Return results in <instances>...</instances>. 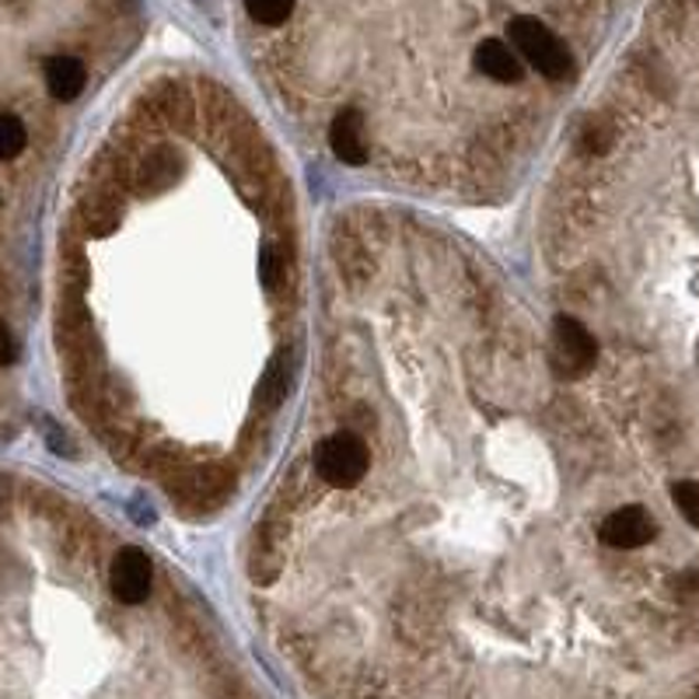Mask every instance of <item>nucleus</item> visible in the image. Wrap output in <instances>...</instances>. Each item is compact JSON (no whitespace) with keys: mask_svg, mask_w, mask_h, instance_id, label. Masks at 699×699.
<instances>
[{"mask_svg":"<svg viewBox=\"0 0 699 699\" xmlns=\"http://www.w3.org/2000/svg\"><path fill=\"white\" fill-rule=\"evenodd\" d=\"M671 497H675V508H679V514L692 524V529H699V483H692V479H686V483H675Z\"/></svg>","mask_w":699,"mask_h":699,"instance_id":"f8f14e48","label":"nucleus"},{"mask_svg":"<svg viewBox=\"0 0 699 699\" xmlns=\"http://www.w3.org/2000/svg\"><path fill=\"white\" fill-rule=\"evenodd\" d=\"M595 357H598V346H595L592 330L581 325L577 319H560L553 330V354H550L556 378H566V382L584 378L587 371L595 367Z\"/></svg>","mask_w":699,"mask_h":699,"instance_id":"7ed1b4c3","label":"nucleus"},{"mask_svg":"<svg viewBox=\"0 0 699 699\" xmlns=\"http://www.w3.org/2000/svg\"><path fill=\"white\" fill-rule=\"evenodd\" d=\"M18 361V340H14V333L8 330L4 322H0V364H14Z\"/></svg>","mask_w":699,"mask_h":699,"instance_id":"ddd939ff","label":"nucleus"},{"mask_svg":"<svg viewBox=\"0 0 699 699\" xmlns=\"http://www.w3.org/2000/svg\"><path fill=\"white\" fill-rule=\"evenodd\" d=\"M108 584H113V595L123 605H140L150 595V560L144 550L129 545L119 550L113 560V571H108Z\"/></svg>","mask_w":699,"mask_h":699,"instance_id":"39448f33","label":"nucleus"},{"mask_svg":"<svg viewBox=\"0 0 699 699\" xmlns=\"http://www.w3.org/2000/svg\"><path fill=\"white\" fill-rule=\"evenodd\" d=\"M508 42L514 46V53L535 67L542 77L550 81H566L574 74V60L571 50H566V42L545 25V21L532 18V14H518L508 21Z\"/></svg>","mask_w":699,"mask_h":699,"instance_id":"f257e3e1","label":"nucleus"},{"mask_svg":"<svg viewBox=\"0 0 699 699\" xmlns=\"http://www.w3.org/2000/svg\"><path fill=\"white\" fill-rule=\"evenodd\" d=\"M330 147L343 165H364L367 158V123L361 108H343L330 126Z\"/></svg>","mask_w":699,"mask_h":699,"instance_id":"0eeeda50","label":"nucleus"},{"mask_svg":"<svg viewBox=\"0 0 699 699\" xmlns=\"http://www.w3.org/2000/svg\"><path fill=\"white\" fill-rule=\"evenodd\" d=\"M283 277H288V255H283L280 246L267 242L259 249V283H262V291H280Z\"/></svg>","mask_w":699,"mask_h":699,"instance_id":"1a4fd4ad","label":"nucleus"},{"mask_svg":"<svg viewBox=\"0 0 699 699\" xmlns=\"http://www.w3.org/2000/svg\"><path fill=\"white\" fill-rule=\"evenodd\" d=\"M25 144H29L25 123H21L18 116H11V113H0V161L18 158L21 150H25Z\"/></svg>","mask_w":699,"mask_h":699,"instance_id":"9d476101","label":"nucleus"},{"mask_svg":"<svg viewBox=\"0 0 699 699\" xmlns=\"http://www.w3.org/2000/svg\"><path fill=\"white\" fill-rule=\"evenodd\" d=\"M654 535H658V524H654V518L640 504H626L619 511H612L598 529V539L608 550H644Z\"/></svg>","mask_w":699,"mask_h":699,"instance_id":"20e7f679","label":"nucleus"},{"mask_svg":"<svg viewBox=\"0 0 699 699\" xmlns=\"http://www.w3.org/2000/svg\"><path fill=\"white\" fill-rule=\"evenodd\" d=\"M472 63H476V71L497 81V84H518L521 74H524V60L514 53L511 42L504 39H483L476 46L472 53Z\"/></svg>","mask_w":699,"mask_h":699,"instance_id":"423d86ee","label":"nucleus"},{"mask_svg":"<svg viewBox=\"0 0 699 699\" xmlns=\"http://www.w3.org/2000/svg\"><path fill=\"white\" fill-rule=\"evenodd\" d=\"M42 74H46V87L56 102H74L87 84V71L77 56H50Z\"/></svg>","mask_w":699,"mask_h":699,"instance_id":"6e6552de","label":"nucleus"},{"mask_svg":"<svg viewBox=\"0 0 699 699\" xmlns=\"http://www.w3.org/2000/svg\"><path fill=\"white\" fill-rule=\"evenodd\" d=\"M246 11L259 25H283L294 11V0H246Z\"/></svg>","mask_w":699,"mask_h":699,"instance_id":"9b49d317","label":"nucleus"},{"mask_svg":"<svg viewBox=\"0 0 699 699\" xmlns=\"http://www.w3.org/2000/svg\"><path fill=\"white\" fill-rule=\"evenodd\" d=\"M371 469V448L364 437L357 434H333L315 448V472L325 487L333 490H354L364 483V476Z\"/></svg>","mask_w":699,"mask_h":699,"instance_id":"f03ea898","label":"nucleus"}]
</instances>
